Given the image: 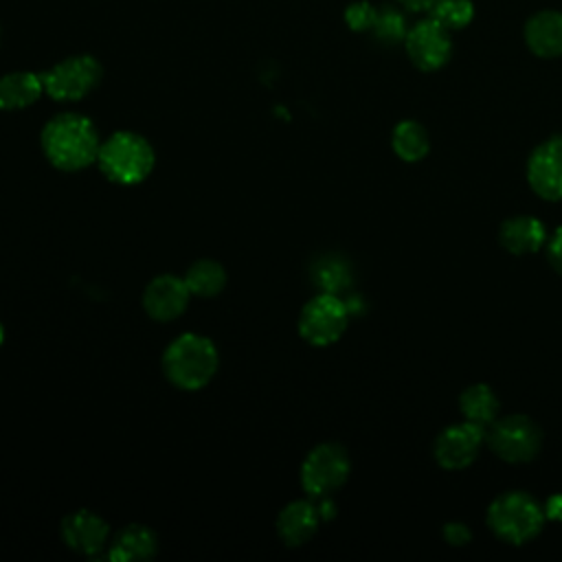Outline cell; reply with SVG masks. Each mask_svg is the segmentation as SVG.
<instances>
[{
	"label": "cell",
	"instance_id": "obj_1",
	"mask_svg": "<svg viewBox=\"0 0 562 562\" xmlns=\"http://www.w3.org/2000/svg\"><path fill=\"white\" fill-rule=\"evenodd\" d=\"M42 151L59 171H79L97 162L99 132L94 123L79 112L55 114L42 130Z\"/></svg>",
	"mask_w": 562,
	"mask_h": 562
},
{
	"label": "cell",
	"instance_id": "obj_2",
	"mask_svg": "<svg viewBox=\"0 0 562 562\" xmlns=\"http://www.w3.org/2000/svg\"><path fill=\"white\" fill-rule=\"evenodd\" d=\"M220 367V353L211 338L187 331L173 338L162 353L165 378L180 391L206 386Z\"/></svg>",
	"mask_w": 562,
	"mask_h": 562
},
{
	"label": "cell",
	"instance_id": "obj_3",
	"mask_svg": "<svg viewBox=\"0 0 562 562\" xmlns=\"http://www.w3.org/2000/svg\"><path fill=\"white\" fill-rule=\"evenodd\" d=\"M485 522L498 540L520 547L542 531L544 507L529 492L509 490L490 503Z\"/></svg>",
	"mask_w": 562,
	"mask_h": 562
},
{
	"label": "cell",
	"instance_id": "obj_4",
	"mask_svg": "<svg viewBox=\"0 0 562 562\" xmlns=\"http://www.w3.org/2000/svg\"><path fill=\"white\" fill-rule=\"evenodd\" d=\"M97 165L110 182L138 184L151 173L156 154L145 136L121 130L101 143Z\"/></svg>",
	"mask_w": 562,
	"mask_h": 562
},
{
	"label": "cell",
	"instance_id": "obj_5",
	"mask_svg": "<svg viewBox=\"0 0 562 562\" xmlns=\"http://www.w3.org/2000/svg\"><path fill=\"white\" fill-rule=\"evenodd\" d=\"M542 428L527 415L496 417L485 428V446L505 463H529L542 450Z\"/></svg>",
	"mask_w": 562,
	"mask_h": 562
},
{
	"label": "cell",
	"instance_id": "obj_6",
	"mask_svg": "<svg viewBox=\"0 0 562 562\" xmlns=\"http://www.w3.org/2000/svg\"><path fill=\"white\" fill-rule=\"evenodd\" d=\"M351 472V461L340 443L325 441L314 446L301 463V487L312 498L331 496L340 490Z\"/></svg>",
	"mask_w": 562,
	"mask_h": 562
},
{
	"label": "cell",
	"instance_id": "obj_7",
	"mask_svg": "<svg viewBox=\"0 0 562 562\" xmlns=\"http://www.w3.org/2000/svg\"><path fill=\"white\" fill-rule=\"evenodd\" d=\"M349 323L347 303L331 292H318L310 299L299 314V334L314 347H327L336 342Z\"/></svg>",
	"mask_w": 562,
	"mask_h": 562
},
{
	"label": "cell",
	"instance_id": "obj_8",
	"mask_svg": "<svg viewBox=\"0 0 562 562\" xmlns=\"http://www.w3.org/2000/svg\"><path fill=\"white\" fill-rule=\"evenodd\" d=\"M101 66L90 55L68 57L42 75L44 92L55 101H79L97 88Z\"/></svg>",
	"mask_w": 562,
	"mask_h": 562
},
{
	"label": "cell",
	"instance_id": "obj_9",
	"mask_svg": "<svg viewBox=\"0 0 562 562\" xmlns=\"http://www.w3.org/2000/svg\"><path fill=\"white\" fill-rule=\"evenodd\" d=\"M404 48L415 68L432 72L448 64L452 55V37L443 24L428 15L408 29Z\"/></svg>",
	"mask_w": 562,
	"mask_h": 562
},
{
	"label": "cell",
	"instance_id": "obj_10",
	"mask_svg": "<svg viewBox=\"0 0 562 562\" xmlns=\"http://www.w3.org/2000/svg\"><path fill=\"white\" fill-rule=\"evenodd\" d=\"M485 443V428L472 424V422H461L446 426L432 443V457L443 470H463L481 452V446Z\"/></svg>",
	"mask_w": 562,
	"mask_h": 562
},
{
	"label": "cell",
	"instance_id": "obj_11",
	"mask_svg": "<svg viewBox=\"0 0 562 562\" xmlns=\"http://www.w3.org/2000/svg\"><path fill=\"white\" fill-rule=\"evenodd\" d=\"M527 182L538 198L562 200V136H551L533 147L527 158Z\"/></svg>",
	"mask_w": 562,
	"mask_h": 562
},
{
	"label": "cell",
	"instance_id": "obj_12",
	"mask_svg": "<svg viewBox=\"0 0 562 562\" xmlns=\"http://www.w3.org/2000/svg\"><path fill=\"white\" fill-rule=\"evenodd\" d=\"M64 544L81 555L97 558L110 544V525L90 509H75L59 525Z\"/></svg>",
	"mask_w": 562,
	"mask_h": 562
},
{
	"label": "cell",
	"instance_id": "obj_13",
	"mask_svg": "<svg viewBox=\"0 0 562 562\" xmlns=\"http://www.w3.org/2000/svg\"><path fill=\"white\" fill-rule=\"evenodd\" d=\"M191 292L184 277L158 274L143 290V310L158 323L176 321L189 305Z\"/></svg>",
	"mask_w": 562,
	"mask_h": 562
},
{
	"label": "cell",
	"instance_id": "obj_14",
	"mask_svg": "<svg viewBox=\"0 0 562 562\" xmlns=\"http://www.w3.org/2000/svg\"><path fill=\"white\" fill-rule=\"evenodd\" d=\"M321 514L314 498H296L288 503L277 516V533L285 547L305 544L321 525Z\"/></svg>",
	"mask_w": 562,
	"mask_h": 562
},
{
	"label": "cell",
	"instance_id": "obj_15",
	"mask_svg": "<svg viewBox=\"0 0 562 562\" xmlns=\"http://www.w3.org/2000/svg\"><path fill=\"white\" fill-rule=\"evenodd\" d=\"M525 44L542 59H555L562 55V11L542 9L525 22Z\"/></svg>",
	"mask_w": 562,
	"mask_h": 562
},
{
	"label": "cell",
	"instance_id": "obj_16",
	"mask_svg": "<svg viewBox=\"0 0 562 562\" xmlns=\"http://www.w3.org/2000/svg\"><path fill=\"white\" fill-rule=\"evenodd\" d=\"M158 553V536L147 525H125L121 527L105 549V558L114 562H140L151 560Z\"/></svg>",
	"mask_w": 562,
	"mask_h": 562
},
{
	"label": "cell",
	"instance_id": "obj_17",
	"mask_svg": "<svg viewBox=\"0 0 562 562\" xmlns=\"http://www.w3.org/2000/svg\"><path fill=\"white\" fill-rule=\"evenodd\" d=\"M498 241L512 255H531L547 244V231L533 215H514L501 224Z\"/></svg>",
	"mask_w": 562,
	"mask_h": 562
},
{
	"label": "cell",
	"instance_id": "obj_18",
	"mask_svg": "<svg viewBox=\"0 0 562 562\" xmlns=\"http://www.w3.org/2000/svg\"><path fill=\"white\" fill-rule=\"evenodd\" d=\"M44 92L42 75L9 72L0 77V110H22L33 105Z\"/></svg>",
	"mask_w": 562,
	"mask_h": 562
},
{
	"label": "cell",
	"instance_id": "obj_19",
	"mask_svg": "<svg viewBox=\"0 0 562 562\" xmlns=\"http://www.w3.org/2000/svg\"><path fill=\"white\" fill-rule=\"evenodd\" d=\"M459 411L465 422H472L481 428H487L501 411V402L490 384L476 382L461 391L459 395Z\"/></svg>",
	"mask_w": 562,
	"mask_h": 562
},
{
	"label": "cell",
	"instance_id": "obj_20",
	"mask_svg": "<svg viewBox=\"0 0 562 562\" xmlns=\"http://www.w3.org/2000/svg\"><path fill=\"white\" fill-rule=\"evenodd\" d=\"M391 147L400 160L419 162L430 149V136L419 121L404 119L393 127Z\"/></svg>",
	"mask_w": 562,
	"mask_h": 562
},
{
	"label": "cell",
	"instance_id": "obj_21",
	"mask_svg": "<svg viewBox=\"0 0 562 562\" xmlns=\"http://www.w3.org/2000/svg\"><path fill=\"white\" fill-rule=\"evenodd\" d=\"M226 281H228L226 270L215 259H198L184 272V283H187L191 296L195 294L202 299H211L226 288Z\"/></svg>",
	"mask_w": 562,
	"mask_h": 562
},
{
	"label": "cell",
	"instance_id": "obj_22",
	"mask_svg": "<svg viewBox=\"0 0 562 562\" xmlns=\"http://www.w3.org/2000/svg\"><path fill=\"white\" fill-rule=\"evenodd\" d=\"M312 277H314V283L321 288V292L338 294V290L347 288V283L351 281V270L347 261H342L340 257L327 255L314 266Z\"/></svg>",
	"mask_w": 562,
	"mask_h": 562
},
{
	"label": "cell",
	"instance_id": "obj_23",
	"mask_svg": "<svg viewBox=\"0 0 562 562\" xmlns=\"http://www.w3.org/2000/svg\"><path fill=\"white\" fill-rule=\"evenodd\" d=\"M428 15L443 24L448 31H459L472 22L474 4L472 0H437Z\"/></svg>",
	"mask_w": 562,
	"mask_h": 562
},
{
	"label": "cell",
	"instance_id": "obj_24",
	"mask_svg": "<svg viewBox=\"0 0 562 562\" xmlns=\"http://www.w3.org/2000/svg\"><path fill=\"white\" fill-rule=\"evenodd\" d=\"M371 33L382 44H400V42H404L406 33H408L404 13L400 9H395V7H380L378 15H375V22L371 26Z\"/></svg>",
	"mask_w": 562,
	"mask_h": 562
},
{
	"label": "cell",
	"instance_id": "obj_25",
	"mask_svg": "<svg viewBox=\"0 0 562 562\" xmlns=\"http://www.w3.org/2000/svg\"><path fill=\"white\" fill-rule=\"evenodd\" d=\"M378 15V7H373L367 0L353 2L345 9V22L351 31H371Z\"/></svg>",
	"mask_w": 562,
	"mask_h": 562
},
{
	"label": "cell",
	"instance_id": "obj_26",
	"mask_svg": "<svg viewBox=\"0 0 562 562\" xmlns=\"http://www.w3.org/2000/svg\"><path fill=\"white\" fill-rule=\"evenodd\" d=\"M441 536L443 540L450 544V547H465L470 540H472V531L465 522L461 520H450L443 525L441 529Z\"/></svg>",
	"mask_w": 562,
	"mask_h": 562
},
{
	"label": "cell",
	"instance_id": "obj_27",
	"mask_svg": "<svg viewBox=\"0 0 562 562\" xmlns=\"http://www.w3.org/2000/svg\"><path fill=\"white\" fill-rule=\"evenodd\" d=\"M544 252H547V261L549 266L562 274V226H558L551 237H547V244H544Z\"/></svg>",
	"mask_w": 562,
	"mask_h": 562
},
{
	"label": "cell",
	"instance_id": "obj_28",
	"mask_svg": "<svg viewBox=\"0 0 562 562\" xmlns=\"http://www.w3.org/2000/svg\"><path fill=\"white\" fill-rule=\"evenodd\" d=\"M544 518L549 520H562V494H551L544 501Z\"/></svg>",
	"mask_w": 562,
	"mask_h": 562
},
{
	"label": "cell",
	"instance_id": "obj_29",
	"mask_svg": "<svg viewBox=\"0 0 562 562\" xmlns=\"http://www.w3.org/2000/svg\"><path fill=\"white\" fill-rule=\"evenodd\" d=\"M411 13H428L437 0H397Z\"/></svg>",
	"mask_w": 562,
	"mask_h": 562
},
{
	"label": "cell",
	"instance_id": "obj_30",
	"mask_svg": "<svg viewBox=\"0 0 562 562\" xmlns=\"http://www.w3.org/2000/svg\"><path fill=\"white\" fill-rule=\"evenodd\" d=\"M2 340H4V327H2V323H0V345H2Z\"/></svg>",
	"mask_w": 562,
	"mask_h": 562
}]
</instances>
